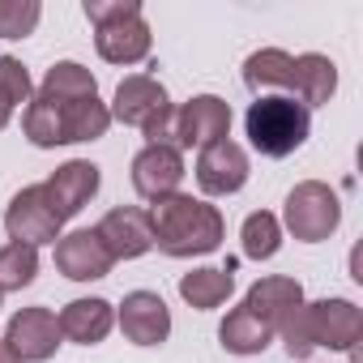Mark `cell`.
Returning a JSON list of instances; mask_svg holds the SVG:
<instances>
[{"label": "cell", "instance_id": "cell-14", "mask_svg": "<svg viewBox=\"0 0 363 363\" xmlns=\"http://www.w3.org/2000/svg\"><path fill=\"white\" fill-rule=\"evenodd\" d=\"M111 252L107 244L99 240V231H73V235H60L56 240V269L73 282H94V278H107L111 274Z\"/></svg>", "mask_w": 363, "mask_h": 363}, {"label": "cell", "instance_id": "cell-15", "mask_svg": "<svg viewBox=\"0 0 363 363\" xmlns=\"http://www.w3.org/2000/svg\"><path fill=\"white\" fill-rule=\"evenodd\" d=\"M120 329L133 346H158L171 333V312L154 291H128L120 303Z\"/></svg>", "mask_w": 363, "mask_h": 363}, {"label": "cell", "instance_id": "cell-30", "mask_svg": "<svg viewBox=\"0 0 363 363\" xmlns=\"http://www.w3.org/2000/svg\"><path fill=\"white\" fill-rule=\"evenodd\" d=\"M9 116H13V107H9L5 99H0V128H5V124H9Z\"/></svg>", "mask_w": 363, "mask_h": 363}, {"label": "cell", "instance_id": "cell-20", "mask_svg": "<svg viewBox=\"0 0 363 363\" xmlns=\"http://www.w3.org/2000/svg\"><path fill=\"white\" fill-rule=\"evenodd\" d=\"M291 73H295V56H286L282 48H261L244 60V86L252 94L261 90H291Z\"/></svg>", "mask_w": 363, "mask_h": 363}, {"label": "cell", "instance_id": "cell-19", "mask_svg": "<svg viewBox=\"0 0 363 363\" xmlns=\"http://www.w3.org/2000/svg\"><path fill=\"white\" fill-rule=\"evenodd\" d=\"M337 90V69L329 56L320 52H308V56H295V73H291V99H299L303 107H320L329 103Z\"/></svg>", "mask_w": 363, "mask_h": 363}, {"label": "cell", "instance_id": "cell-27", "mask_svg": "<svg viewBox=\"0 0 363 363\" xmlns=\"http://www.w3.org/2000/svg\"><path fill=\"white\" fill-rule=\"evenodd\" d=\"M30 94H35V82H30L26 65L18 56H0V99L18 111L22 103H30Z\"/></svg>", "mask_w": 363, "mask_h": 363}, {"label": "cell", "instance_id": "cell-1", "mask_svg": "<svg viewBox=\"0 0 363 363\" xmlns=\"http://www.w3.org/2000/svg\"><path fill=\"white\" fill-rule=\"evenodd\" d=\"M150 231H154V244L167 257H206L223 244L227 223H223L218 206H210L201 197H189V193H171V197L154 201Z\"/></svg>", "mask_w": 363, "mask_h": 363}, {"label": "cell", "instance_id": "cell-28", "mask_svg": "<svg viewBox=\"0 0 363 363\" xmlns=\"http://www.w3.org/2000/svg\"><path fill=\"white\" fill-rule=\"evenodd\" d=\"M278 333H282V342H286V354L291 359H308L316 346H312V333H308V312H303V303L278 325Z\"/></svg>", "mask_w": 363, "mask_h": 363}, {"label": "cell", "instance_id": "cell-11", "mask_svg": "<svg viewBox=\"0 0 363 363\" xmlns=\"http://www.w3.org/2000/svg\"><path fill=\"white\" fill-rule=\"evenodd\" d=\"M5 342L18 354V363H43V359H52L56 346H60L56 312L52 308H22V312H13Z\"/></svg>", "mask_w": 363, "mask_h": 363}, {"label": "cell", "instance_id": "cell-8", "mask_svg": "<svg viewBox=\"0 0 363 363\" xmlns=\"http://www.w3.org/2000/svg\"><path fill=\"white\" fill-rule=\"evenodd\" d=\"M231 133V103L218 94H197L189 99L171 116V145L175 150H189V145H214Z\"/></svg>", "mask_w": 363, "mask_h": 363}, {"label": "cell", "instance_id": "cell-2", "mask_svg": "<svg viewBox=\"0 0 363 363\" xmlns=\"http://www.w3.org/2000/svg\"><path fill=\"white\" fill-rule=\"evenodd\" d=\"M22 128L39 150L52 145H73V141H99L111 128V111L99 99H82V103H52V99H30L22 111Z\"/></svg>", "mask_w": 363, "mask_h": 363}, {"label": "cell", "instance_id": "cell-23", "mask_svg": "<svg viewBox=\"0 0 363 363\" xmlns=\"http://www.w3.org/2000/svg\"><path fill=\"white\" fill-rule=\"evenodd\" d=\"M231 291H235L231 269H210V265H206V269H193V274L179 278V295H184V303H193V308H201V312L227 303Z\"/></svg>", "mask_w": 363, "mask_h": 363}, {"label": "cell", "instance_id": "cell-25", "mask_svg": "<svg viewBox=\"0 0 363 363\" xmlns=\"http://www.w3.org/2000/svg\"><path fill=\"white\" fill-rule=\"evenodd\" d=\"M35 274H39V248H30V244H13V240L0 248V295H5V291H22V286H30Z\"/></svg>", "mask_w": 363, "mask_h": 363}, {"label": "cell", "instance_id": "cell-13", "mask_svg": "<svg viewBox=\"0 0 363 363\" xmlns=\"http://www.w3.org/2000/svg\"><path fill=\"white\" fill-rule=\"evenodd\" d=\"M99 240L107 244L111 261H133V257H145L154 248V231H150V214L145 210H133V206H120L111 214H103V223L94 227Z\"/></svg>", "mask_w": 363, "mask_h": 363}, {"label": "cell", "instance_id": "cell-29", "mask_svg": "<svg viewBox=\"0 0 363 363\" xmlns=\"http://www.w3.org/2000/svg\"><path fill=\"white\" fill-rule=\"evenodd\" d=\"M0 363H18V354L9 350V342H0Z\"/></svg>", "mask_w": 363, "mask_h": 363}, {"label": "cell", "instance_id": "cell-26", "mask_svg": "<svg viewBox=\"0 0 363 363\" xmlns=\"http://www.w3.org/2000/svg\"><path fill=\"white\" fill-rule=\"evenodd\" d=\"M43 18L39 0H0V35L5 39H26Z\"/></svg>", "mask_w": 363, "mask_h": 363}, {"label": "cell", "instance_id": "cell-10", "mask_svg": "<svg viewBox=\"0 0 363 363\" xmlns=\"http://www.w3.org/2000/svg\"><path fill=\"white\" fill-rule=\"evenodd\" d=\"M197 184H201V193H210V197H231V193H240V189L248 184V154H244L231 137L206 145V150L197 154Z\"/></svg>", "mask_w": 363, "mask_h": 363}, {"label": "cell", "instance_id": "cell-9", "mask_svg": "<svg viewBox=\"0 0 363 363\" xmlns=\"http://www.w3.org/2000/svg\"><path fill=\"white\" fill-rule=\"evenodd\" d=\"M303 312H308L312 346L354 350V342L363 337V312L350 299H316V303H303Z\"/></svg>", "mask_w": 363, "mask_h": 363}, {"label": "cell", "instance_id": "cell-5", "mask_svg": "<svg viewBox=\"0 0 363 363\" xmlns=\"http://www.w3.org/2000/svg\"><path fill=\"white\" fill-rule=\"evenodd\" d=\"M111 120L120 124H133L150 137V145H171V99L162 90L158 77H145V73H133L116 86V99H111Z\"/></svg>", "mask_w": 363, "mask_h": 363}, {"label": "cell", "instance_id": "cell-18", "mask_svg": "<svg viewBox=\"0 0 363 363\" xmlns=\"http://www.w3.org/2000/svg\"><path fill=\"white\" fill-rule=\"evenodd\" d=\"M56 325H60V337H69L77 346H99L111 333L116 312H111L107 299H73V303H65V312L56 316Z\"/></svg>", "mask_w": 363, "mask_h": 363}, {"label": "cell", "instance_id": "cell-7", "mask_svg": "<svg viewBox=\"0 0 363 363\" xmlns=\"http://www.w3.org/2000/svg\"><path fill=\"white\" fill-rule=\"evenodd\" d=\"M60 227H65V214L56 210L48 184L22 189V193L9 201V210H5V231H9L13 244H30V248L56 244V240H60Z\"/></svg>", "mask_w": 363, "mask_h": 363}, {"label": "cell", "instance_id": "cell-6", "mask_svg": "<svg viewBox=\"0 0 363 363\" xmlns=\"http://www.w3.org/2000/svg\"><path fill=\"white\" fill-rule=\"evenodd\" d=\"M282 223L295 240L303 244H320L337 231L342 223V201L329 184H320V179H303V184H295L286 193V210H282Z\"/></svg>", "mask_w": 363, "mask_h": 363}, {"label": "cell", "instance_id": "cell-16", "mask_svg": "<svg viewBox=\"0 0 363 363\" xmlns=\"http://www.w3.org/2000/svg\"><path fill=\"white\" fill-rule=\"evenodd\" d=\"M48 184V193H52V201H56V210L65 214V223L73 218V214H82L86 206H90V197L99 193V167L94 162H86V158H73V162H65V167H56L52 171V179H43Z\"/></svg>", "mask_w": 363, "mask_h": 363}, {"label": "cell", "instance_id": "cell-22", "mask_svg": "<svg viewBox=\"0 0 363 363\" xmlns=\"http://www.w3.org/2000/svg\"><path fill=\"white\" fill-rule=\"evenodd\" d=\"M218 337H223V346H227L231 354H261V350L274 342V329H269L265 320H257L248 308H235V312H227Z\"/></svg>", "mask_w": 363, "mask_h": 363}, {"label": "cell", "instance_id": "cell-3", "mask_svg": "<svg viewBox=\"0 0 363 363\" xmlns=\"http://www.w3.org/2000/svg\"><path fill=\"white\" fill-rule=\"evenodd\" d=\"M244 128H248V141L257 154L265 158H286L295 154L303 141H308V128H312V116L299 99L291 94H257V103L248 107L244 116Z\"/></svg>", "mask_w": 363, "mask_h": 363}, {"label": "cell", "instance_id": "cell-24", "mask_svg": "<svg viewBox=\"0 0 363 363\" xmlns=\"http://www.w3.org/2000/svg\"><path fill=\"white\" fill-rule=\"evenodd\" d=\"M240 240H244V257H252V261H269V257L282 248V223H278L269 210H257V214L244 218Z\"/></svg>", "mask_w": 363, "mask_h": 363}, {"label": "cell", "instance_id": "cell-21", "mask_svg": "<svg viewBox=\"0 0 363 363\" xmlns=\"http://www.w3.org/2000/svg\"><path fill=\"white\" fill-rule=\"evenodd\" d=\"M39 99H52V103H82V99H99V82L90 77V69H82L77 60H60L48 69L43 86H39Z\"/></svg>", "mask_w": 363, "mask_h": 363}, {"label": "cell", "instance_id": "cell-17", "mask_svg": "<svg viewBox=\"0 0 363 363\" xmlns=\"http://www.w3.org/2000/svg\"><path fill=\"white\" fill-rule=\"evenodd\" d=\"M299 303H303V286H299L295 278H282V274L252 282V291H248V299H244V308H248L257 320H265L274 333H278V325H282Z\"/></svg>", "mask_w": 363, "mask_h": 363}, {"label": "cell", "instance_id": "cell-12", "mask_svg": "<svg viewBox=\"0 0 363 363\" xmlns=\"http://www.w3.org/2000/svg\"><path fill=\"white\" fill-rule=\"evenodd\" d=\"M184 179V154L175 145H145L137 158H133V189L145 197V201H162L179 189Z\"/></svg>", "mask_w": 363, "mask_h": 363}, {"label": "cell", "instance_id": "cell-4", "mask_svg": "<svg viewBox=\"0 0 363 363\" xmlns=\"http://www.w3.org/2000/svg\"><path fill=\"white\" fill-rule=\"evenodd\" d=\"M94 22V48L107 65H137L150 56V26L137 0H86Z\"/></svg>", "mask_w": 363, "mask_h": 363}]
</instances>
